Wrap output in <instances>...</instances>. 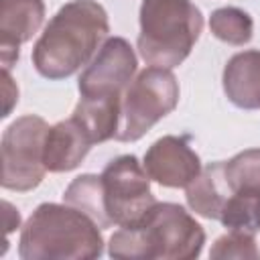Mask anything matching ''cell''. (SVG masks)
Masks as SVG:
<instances>
[{"label": "cell", "mask_w": 260, "mask_h": 260, "mask_svg": "<svg viewBox=\"0 0 260 260\" xmlns=\"http://www.w3.org/2000/svg\"><path fill=\"white\" fill-rule=\"evenodd\" d=\"M223 89L238 108H260V51L238 53L228 61Z\"/></svg>", "instance_id": "12"}, {"label": "cell", "mask_w": 260, "mask_h": 260, "mask_svg": "<svg viewBox=\"0 0 260 260\" xmlns=\"http://www.w3.org/2000/svg\"><path fill=\"white\" fill-rule=\"evenodd\" d=\"M91 144L93 142L83 126L71 116L69 120L49 128L43 146V162L49 171L55 173L71 171L83 160Z\"/></svg>", "instance_id": "11"}, {"label": "cell", "mask_w": 260, "mask_h": 260, "mask_svg": "<svg viewBox=\"0 0 260 260\" xmlns=\"http://www.w3.org/2000/svg\"><path fill=\"white\" fill-rule=\"evenodd\" d=\"M144 171L165 187H187L201 173V165L199 156L183 138L165 136L148 148Z\"/></svg>", "instance_id": "9"}, {"label": "cell", "mask_w": 260, "mask_h": 260, "mask_svg": "<svg viewBox=\"0 0 260 260\" xmlns=\"http://www.w3.org/2000/svg\"><path fill=\"white\" fill-rule=\"evenodd\" d=\"M2 93H4V114L2 116H8L12 110V104H16V100H18V89L12 83L8 69H2Z\"/></svg>", "instance_id": "19"}, {"label": "cell", "mask_w": 260, "mask_h": 260, "mask_svg": "<svg viewBox=\"0 0 260 260\" xmlns=\"http://www.w3.org/2000/svg\"><path fill=\"white\" fill-rule=\"evenodd\" d=\"M203 16L191 0H144L140 6L138 51L154 67H175L191 53Z\"/></svg>", "instance_id": "4"}, {"label": "cell", "mask_w": 260, "mask_h": 260, "mask_svg": "<svg viewBox=\"0 0 260 260\" xmlns=\"http://www.w3.org/2000/svg\"><path fill=\"white\" fill-rule=\"evenodd\" d=\"M201 225L175 203H156L136 228H122L110 240L116 258H193L203 246Z\"/></svg>", "instance_id": "2"}, {"label": "cell", "mask_w": 260, "mask_h": 260, "mask_svg": "<svg viewBox=\"0 0 260 260\" xmlns=\"http://www.w3.org/2000/svg\"><path fill=\"white\" fill-rule=\"evenodd\" d=\"M134 71L136 57L130 45L120 37L108 39L87 69L81 73L79 93L81 98L122 100V91H126Z\"/></svg>", "instance_id": "8"}, {"label": "cell", "mask_w": 260, "mask_h": 260, "mask_svg": "<svg viewBox=\"0 0 260 260\" xmlns=\"http://www.w3.org/2000/svg\"><path fill=\"white\" fill-rule=\"evenodd\" d=\"M230 195L232 189L223 175V162L209 165L187 185V201L191 209L211 219H219V213Z\"/></svg>", "instance_id": "13"}, {"label": "cell", "mask_w": 260, "mask_h": 260, "mask_svg": "<svg viewBox=\"0 0 260 260\" xmlns=\"http://www.w3.org/2000/svg\"><path fill=\"white\" fill-rule=\"evenodd\" d=\"M43 16V0H0V53L4 69H10L18 59L20 43L39 30Z\"/></svg>", "instance_id": "10"}, {"label": "cell", "mask_w": 260, "mask_h": 260, "mask_svg": "<svg viewBox=\"0 0 260 260\" xmlns=\"http://www.w3.org/2000/svg\"><path fill=\"white\" fill-rule=\"evenodd\" d=\"M2 205H4V228H6V234H8L10 230H14L18 225V213L12 209V205L8 201H4Z\"/></svg>", "instance_id": "20"}, {"label": "cell", "mask_w": 260, "mask_h": 260, "mask_svg": "<svg viewBox=\"0 0 260 260\" xmlns=\"http://www.w3.org/2000/svg\"><path fill=\"white\" fill-rule=\"evenodd\" d=\"M106 35V10L93 0H73L47 24L35 45L32 63L43 77H69L93 57Z\"/></svg>", "instance_id": "1"}, {"label": "cell", "mask_w": 260, "mask_h": 260, "mask_svg": "<svg viewBox=\"0 0 260 260\" xmlns=\"http://www.w3.org/2000/svg\"><path fill=\"white\" fill-rule=\"evenodd\" d=\"M211 256L215 258H230V256H238V258H258V250L254 246V238L252 234H244V232H234L230 230L228 236L219 238L215 242V248L211 250Z\"/></svg>", "instance_id": "18"}, {"label": "cell", "mask_w": 260, "mask_h": 260, "mask_svg": "<svg viewBox=\"0 0 260 260\" xmlns=\"http://www.w3.org/2000/svg\"><path fill=\"white\" fill-rule=\"evenodd\" d=\"M102 187L106 213L120 228L140 225L156 205L150 193L148 173L132 154L118 156L104 169Z\"/></svg>", "instance_id": "6"}, {"label": "cell", "mask_w": 260, "mask_h": 260, "mask_svg": "<svg viewBox=\"0 0 260 260\" xmlns=\"http://www.w3.org/2000/svg\"><path fill=\"white\" fill-rule=\"evenodd\" d=\"M219 221L234 232L254 234L260 230V191H234L219 213Z\"/></svg>", "instance_id": "15"}, {"label": "cell", "mask_w": 260, "mask_h": 260, "mask_svg": "<svg viewBox=\"0 0 260 260\" xmlns=\"http://www.w3.org/2000/svg\"><path fill=\"white\" fill-rule=\"evenodd\" d=\"M225 181L234 191H260V148H250L223 162Z\"/></svg>", "instance_id": "16"}, {"label": "cell", "mask_w": 260, "mask_h": 260, "mask_svg": "<svg viewBox=\"0 0 260 260\" xmlns=\"http://www.w3.org/2000/svg\"><path fill=\"white\" fill-rule=\"evenodd\" d=\"M211 32L232 45H244L252 39V18L240 8H219L209 20Z\"/></svg>", "instance_id": "17"}, {"label": "cell", "mask_w": 260, "mask_h": 260, "mask_svg": "<svg viewBox=\"0 0 260 260\" xmlns=\"http://www.w3.org/2000/svg\"><path fill=\"white\" fill-rule=\"evenodd\" d=\"M179 102V85L175 75L165 67L150 65L124 91L120 106L118 140H138L160 118H165Z\"/></svg>", "instance_id": "5"}, {"label": "cell", "mask_w": 260, "mask_h": 260, "mask_svg": "<svg viewBox=\"0 0 260 260\" xmlns=\"http://www.w3.org/2000/svg\"><path fill=\"white\" fill-rule=\"evenodd\" d=\"M49 126L39 116L18 118L2 136V185L14 191L37 187L45 175L43 146Z\"/></svg>", "instance_id": "7"}, {"label": "cell", "mask_w": 260, "mask_h": 260, "mask_svg": "<svg viewBox=\"0 0 260 260\" xmlns=\"http://www.w3.org/2000/svg\"><path fill=\"white\" fill-rule=\"evenodd\" d=\"M63 197H65L67 205L83 211L100 228H108L112 223L108 213H106V205H104L102 177H95V175H81V177H77L67 187Z\"/></svg>", "instance_id": "14"}, {"label": "cell", "mask_w": 260, "mask_h": 260, "mask_svg": "<svg viewBox=\"0 0 260 260\" xmlns=\"http://www.w3.org/2000/svg\"><path fill=\"white\" fill-rule=\"evenodd\" d=\"M98 223L75 207L43 203L20 236L22 258H95L102 252Z\"/></svg>", "instance_id": "3"}]
</instances>
